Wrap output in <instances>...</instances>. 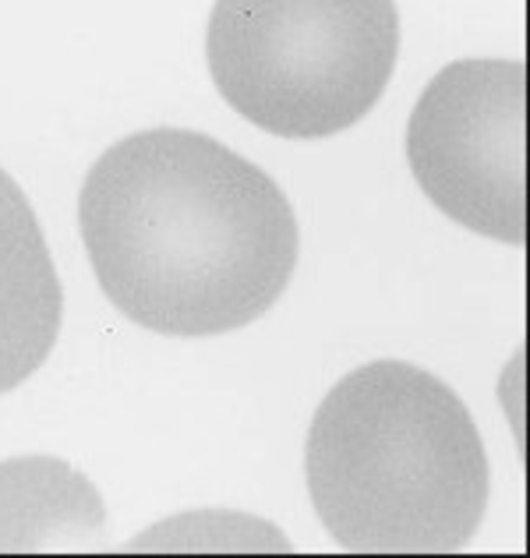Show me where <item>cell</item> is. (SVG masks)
<instances>
[{
  "mask_svg": "<svg viewBox=\"0 0 530 558\" xmlns=\"http://www.w3.org/2000/svg\"><path fill=\"white\" fill-rule=\"evenodd\" d=\"M79 223L107 301L159 336L252 326L298 269V219L279 184L184 128L138 131L103 153Z\"/></svg>",
  "mask_w": 530,
  "mask_h": 558,
  "instance_id": "6da1fadb",
  "label": "cell"
},
{
  "mask_svg": "<svg viewBox=\"0 0 530 558\" xmlns=\"http://www.w3.org/2000/svg\"><path fill=\"white\" fill-rule=\"evenodd\" d=\"M308 492L347 551H456L489 509V452L446 381L407 361L340 378L308 435Z\"/></svg>",
  "mask_w": 530,
  "mask_h": 558,
  "instance_id": "7a4b0ae2",
  "label": "cell"
},
{
  "mask_svg": "<svg viewBox=\"0 0 530 558\" xmlns=\"http://www.w3.org/2000/svg\"><path fill=\"white\" fill-rule=\"evenodd\" d=\"M400 53L396 0H216L219 96L279 138H329L375 107Z\"/></svg>",
  "mask_w": 530,
  "mask_h": 558,
  "instance_id": "3957f363",
  "label": "cell"
},
{
  "mask_svg": "<svg viewBox=\"0 0 530 558\" xmlns=\"http://www.w3.org/2000/svg\"><path fill=\"white\" fill-rule=\"evenodd\" d=\"M523 99L520 61H456L407 124V163L424 195L506 244H523Z\"/></svg>",
  "mask_w": 530,
  "mask_h": 558,
  "instance_id": "277c9868",
  "label": "cell"
},
{
  "mask_svg": "<svg viewBox=\"0 0 530 558\" xmlns=\"http://www.w3.org/2000/svg\"><path fill=\"white\" fill-rule=\"evenodd\" d=\"M64 318V290L47 238L11 173L0 170V392L47 364Z\"/></svg>",
  "mask_w": 530,
  "mask_h": 558,
  "instance_id": "5b68a950",
  "label": "cell"
},
{
  "mask_svg": "<svg viewBox=\"0 0 530 558\" xmlns=\"http://www.w3.org/2000/svg\"><path fill=\"white\" fill-rule=\"evenodd\" d=\"M107 545V506L57 457L0 463V551H96Z\"/></svg>",
  "mask_w": 530,
  "mask_h": 558,
  "instance_id": "8992f818",
  "label": "cell"
},
{
  "mask_svg": "<svg viewBox=\"0 0 530 558\" xmlns=\"http://www.w3.org/2000/svg\"><path fill=\"white\" fill-rule=\"evenodd\" d=\"M135 548L142 551H290V541L276 526L241 512L202 509L184 512L145 531Z\"/></svg>",
  "mask_w": 530,
  "mask_h": 558,
  "instance_id": "52a82bcc",
  "label": "cell"
}]
</instances>
